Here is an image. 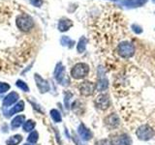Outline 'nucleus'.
Wrapping results in <instances>:
<instances>
[{"label":"nucleus","mask_w":155,"mask_h":145,"mask_svg":"<svg viewBox=\"0 0 155 145\" xmlns=\"http://www.w3.org/2000/svg\"><path fill=\"white\" fill-rule=\"evenodd\" d=\"M114 81V95L123 120L131 128L147 124L155 130V65L152 76L129 66Z\"/></svg>","instance_id":"nucleus-1"},{"label":"nucleus","mask_w":155,"mask_h":145,"mask_svg":"<svg viewBox=\"0 0 155 145\" xmlns=\"http://www.w3.org/2000/svg\"><path fill=\"white\" fill-rule=\"evenodd\" d=\"M122 16L120 13L110 11L104 13L99 18L93 28L94 42L103 50H110L114 43L119 42L123 38L124 28L122 26Z\"/></svg>","instance_id":"nucleus-2"},{"label":"nucleus","mask_w":155,"mask_h":145,"mask_svg":"<svg viewBox=\"0 0 155 145\" xmlns=\"http://www.w3.org/2000/svg\"><path fill=\"white\" fill-rule=\"evenodd\" d=\"M116 52H117V54L121 58L129 59V58H131L134 55L135 47L131 42L128 41L120 42L117 45V47H116Z\"/></svg>","instance_id":"nucleus-3"},{"label":"nucleus","mask_w":155,"mask_h":145,"mask_svg":"<svg viewBox=\"0 0 155 145\" xmlns=\"http://www.w3.org/2000/svg\"><path fill=\"white\" fill-rule=\"evenodd\" d=\"M135 133H136V135H137V137L140 140H143V141H147V140L154 137L155 130L150 125L143 124V125L139 126V127L136 129Z\"/></svg>","instance_id":"nucleus-4"},{"label":"nucleus","mask_w":155,"mask_h":145,"mask_svg":"<svg viewBox=\"0 0 155 145\" xmlns=\"http://www.w3.org/2000/svg\"><path fill=\"white\" fill-rule=\"evenodd\" d=\"M89 67L85 63H78L71 70V76L75 79H82L88 75Z\"/></svg>","instance_id":"nucleus-5"},{"label":"nucleus","mask_w":155,"mask_h":145,"mask_svg":"<svg viewBox=\"0 0 155 145\" xmlns=\"http://www.w3.org/2000/svg\"><path fill=\"white\" fill-rule=\"evenodd\" d=\"M16 24L19 30L28 32L33 27V19L27 14H21L16 18Z\"/></svg>","instance_id":"nucleus-6"},{"label":"nucleus","mask_w":155,"mask_h":145,"mask_svg":"<svg viewBox=\"0 0 155 145\" xmlns=\"http://www.w3.org/2000/svg\"><path fill=\"white\" fill-rule=\"evenodd\" d=\"M95 105L99 109L105 110L107 108H109L110 101V96L108 93H102L100 95L97 96V98L95 99Z\"/></svg>","instance_id":"nucleus-7"},{"label":"nucleus","mask_w":155,"mask_h":145,"mask_svg":"<svg viewBox=\"0 0 155 145\" xmlns=\"http://www.w3.org/2000/svg\"><path fill=\"white\" fill-rule=\"evenodd\" d=\"M79 88L81 91V94L86 97L94 93V91L96 90V85L89 81H84L82 83H81Z\"/></svg>","instance_id":"nucleus-8"},{"label":"nucleus","mask_w":155,"mask_h":145,"mask_svg":"<svg viewBox=\"0 0 155 145\" xmlns=\"http://www.w3.org/2000/svg\"><path fill=\"white\" fill-rule=\"evenodd\" d=\"M110 143H111V145H131L132 144V141H131V138L127 134H121L118 135V137L113 138Z\"/></svg>","instance_id":"nucleus-9"},{"label":"nucleus","mask_w":155,"mask_h":145,"mask_svg":"<svg viewBox=\"0 0 155 145\" xmlns=\"http://www.w3.org/2000/svg\"><path fill=\"white\" fill-rule=\"evenodd\" d=\"M35 80L39 90H40L41 93H46L48 90H50V85H48V82L45 79H43L42 77L39 75H35Z\"/></svg>","instance_id":"nucleus-10"},{"label":"nucleus","mask_w":155,"mask_h":145,"mask_svg":"<svg viewBox=\"0 0 155 145\" xmlns=\"http://www.w3.org/2000/svg\"><path fill=\"white\" fill-rule=\"evenodd\" d=\"M64 76H65V68L63 67V65L61 64V63H58L55 67V70H54L55 79L59 82V83H62Z\"/></svg>","instance_id":"nucleus-11"},{"label":"nucleus","mask_w":155,"mask_h":145,"mask_svg":"<svg viewBox=\"0 0 155 145\" xmlns=\"http://www.w3.org/2000/svg\"><path fill=\"white\" fill-rule=\"evenodd\" d=\"M78 133H79L80 137L84 140H89L92 137V133L90 132L89 129H87L84 124H81L78 129Z\"/></svg>","instance_id":"nucleus-12"},{"label":"nucleus","mask_w":155,"mask_h":145,"mask_svg":"<svg viewBox=\"0 0 155 145\" xmlns=\"http://www.w3.org/2000/svg\"><path fill=\"white\" fill-rule=\"evenodd\" d=\"M109 87V80L107 79V77L103 75L99 76V79L96 83V90L99 92H103L108 89Z\"/></svg>","instance_id":"nucleus-13"},{"label":"nucleus","mask_w":155,"mask_h":145,"mask_svg":"<svg viewBox=\"0 0 155 145\" xmlns=\"http://www.w3.org/2000/svg\"><path fill=\"white\" fill-rule=\"evenodd\" d=\"M105 123L110 128H116L119 124V118L116 114L113 113L105 118Z\"/></svg>","instance_id":"nucleus-14"},{"label":"nucleus","mask_w":155,"mask_h":145,"mask_svg":"<svg viewBox=\"0 0 155 145\" xmlns=\"http://www.w3.org/2000/svg\"><path fill=\"white\" fill-rule=\"evenodd\" d=\"M18 99V94L16 93V92H11L6 98L3 101V105L4 106H10L13 104H15Z\"/></svg>","instance_id":"nucleus-15"},{"label":"nucleus","mask_w":155,"mask_h":145,"mask_svg":"<svg viewBox=\"0 0 155 145\" xmlns=\"http://www.w3.org/2000/svg\"><path fill=\"white\" fill-rule=\"evenodd\" d=\"M71 26H73V22L70 21V19H67V18L61 19L59 23H58V29H59V31H61V32L69 30Z\"/></svg>","instance_id":"nucleus-16"},{"label":"nucleus","mask_w":155,"mask_h":145,"mask_svg":"<svg viewBox=\"0 0 155 145\" xmlns=\"http://www.w3.org/2000/svg\"><path fill=\"white\" fill-rule=\"evenodd\" d=\"M23 108H24V103L22 101H21V102H18V103L14 106V108L9 111V113H8V117L9 116H11V115H13V114H16V113H18V112H21V111H22L23 110Z\"/></svg>","instance_id":"nucleus-17"},{"label":"nucleus","mask_w":155,"mask_h":145,"mask_svg":"<svg viewBox=\"0 0 155 145\" xmlns=\"http://www.w3.org/2000/svg\"><path fill=\"white\" fill-rule=\"evenodd\" d=\"M24 119H25V116L24 115H18L17 116L16 118H14L13 121H12V128L13 129H17L18 128L19 126H21L22 123L24 122Z\"/></svg>","instance_id":"nucleus-18"},{"label":"nucleus","mask_w":155,"mask_h":145,"mask_svg":"<svg viewBox=\"0 0 155 145\" xmlns=\"http://www.w3.org/2000/svg\"><path fill=\"white\" fill-rule=\"evenodd\" d=\"M21 140H22L21 135L17 134V135H13V137H10L6 141V143H7V145H18Z\"/></svg>","instance_id":"nucleus-19"},{"label":"nucleus","mask_w":155,"mask_h":145,"mask_svg":"<svg viewBox=\"0 0 155 145\" xmlns=\"http://www.w3.org/2000/svg\"><path fill=\"white\" fill-rule=\"evenodd\" d=\"M86 44H87V40L85 37H81L79 41V44H78V47H77V50L80 53H82L86 48Z\"/></svg>","instance_id":"nucleus-20"},{"label":"nucleus","mask_w":155,"mask_h":145,"mask_svg":"<svg viewBox=\"0 0 155 145\" xmlns=\"http://www.w3.org/2000/svg\"><path fill=\"white\" fill-rule=\"evenodd\" d=\"M61 44H62V46H65V47H73V46H74V44L75 42L71 40V39L69 37H67V36H64V37H62L61 38V40H60Z\"/></svg>","instance_id":"nucleus-21"},{"label":"nucleus","mask_w":155,"mask_h":145,"mask_svg":"<svg viewBox=\"0 0 155 145\" xmlns=\"http://www.w3.org/2000/svg\"><path fill=\"white\" fill-rule=\"evenodd\" d=\"M51 118L54 122H56V123L61 122V114L59 113V111L58 110L51 109Z\"/></svg>","instance_id":"nucleus-22"},{"label":"nucleus","mask_w":155,"mask_h":145,"mask_svg":"<svg viewBox=\"0 0 155 145\" xmlns=\"http://www.w3.org/2000/svg\"><path fill=\"white\" fill-rule=\"evenodd\" d=\"M34 127H35V122L32 120H28L23 124V130L25 132H30V130L34 129Z\"/></svg>","instance_id":"nucleus-23"},{"label":"nucleus","mask_w":155,"mask_h":145,"mask_svg":"<svg viewBox=\"0 0 155 145\" xmlns=\"http://www.w3.org/2000/svg\"><path fill=\"white\" fill-rule=\"evenodd\" d=\"M38 137H39V135H38V133L37 132H32L30 134H29V137L27 138V140L29 142H31V143H36L38 141Z\"/></svg>","instance_id":"nucleus-24"},{"label":"nucleus","mask_w":155,"mask_h":145,"mask_svg":"<svg viewBox=\"0 0 155 145\" xmlns=\"http://www.w3.org/2000/svg\"><path fill=\"white\" fill-rule=\"evenodd\" d=\"M17 86L18 87V88H21V90H23L24 92H28L29 91V88H28V86L26 85L25 82H23L21 80H18L17 81Z\"/></svg>","instance_id":"nucleus-25"},{"label":"nucleus","mask_w":155,"mask_h":145,"mask_svg":"<svg viewBox=\"0 0 155 145\" xmlns=\"http://www.w3.org/2000/svg\"><path fill=\"white\" fill-rule=\"evenodd\" d=\"M10 88V85L5 82H0V93H5Z\"/></svg>","instance_id":"nucleus-26"},{"label":"nucleus","mask_w":155,"mask_h":145,"mask_svg":"<svg viewBox=\"0 0 155 145\" xmlns=\"http://www.w3.org/2000/svg\"><path fill=\"white\" fill-rule=\"evenodd\" d=\"M96 145H111V143L109 139H101L99 141H97Z\"/></svg>","instance_id":"nucleus-27"},{"label":"nucleus","mask_w":155,"mask_h":145,"mask_svg":"<svg viewBox=\"0 0 155 145\" xmlns=\"http://www.w3.org/2000/svg\"><path fill=\"white\" fill-rule=\"evenodd\" d=\"M133 30L137 33V34H140V33H142L143 32V29L140 26H139L138 24H134L133 25Z\"/></svg>","instance_id":"nucleus-28"},{"label":"nucleus","mask_w":155,"mask_h":145,"mask_svg":"<svg viewBox=\"0 0 155 145\" xmlns=\"http://www.w3.org/2000/svg\"><path fill=\"white\" fill-rule=\"evenodd\" d=\"M32 4L36 7H40L43 4V1L42 0H32Z\"/></svg>","instance_id":"nucleus-29"},{"label":"nucleus","mask_w":155,"mask_h":145,"mask_svg":"<svg viewBox=\"0 0 155 145\" xmlns=\"http://www.w3.org/2000/svg\"><path fill=\"white\" fill-rule=\"evenodd\" d=\"M152 1H153V2H154V3H155V0H152Z\"/></svg>","instance_id":"nucleus-30"},{"label":"nucleus","mask_w":155,"mask_h":145,"mask_svg":"<svg viewBox=\"0 0 155 145\" xmlns=\"http://www.w3.org/2000/svg\"><path fill=\"white\" fill-rule=\"evenodd\" d=\"M24 145H30V144H24Z\"/></svg>","instance_id":"nucleus-31"}]
</instances>
